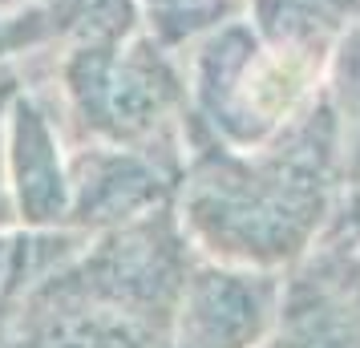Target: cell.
Returning a JSON list of instances; mask_svg holds the SVG:
<instances>
[{"label": "cell", "instance_id": "8992f818", "mask_svg": "<svg viewBox=\"0 0 360 348\" xmlns=\"http://www.w3.org/2000/svg\"><path fill=\"white\" fill-rule=\"evenodd\" d=\"M8 183L17 202V223L33 231L69 227V154L61 146L57 117L29 89L8 101Z\"/></svg>", "mask_w": 360, "mask_h": 348}, {"label": "cell", "instance_id": "277c9868", "mask_svg": "<svg viewBox=\"0 0 360 348\" xmlns=\"http://www.w3.org/2000/svg\"><path fill=\"white\" fill-rule=\"evenodd\" d=\"M283 276L195 259L174 308L170 348H263L276 332Z\"/></svg>", "mask_w": 360, "mask_h": 348}, {"label": "cell", "instance_id": "7a4b0ae2", "mask_svg": "<svg viewBox=\"0 0 360 348\" xmlns=\"http://www.w3.org/2000/svg\"><path fill=\"white\" fill-rule=\"evenodd\" d=\"M61 89L85 142L142 150L162 166H186V77L154 37L130 33L98 45H73L61 65Z\"/></svg>", "mask_w": 360, "mask_h": 348}, {"label": "cell", "instance_id": "9c48e42d", "mask_svg": "<svg viewBox=\"0 0 360 348\" xmlns=\"http://www.w3.org/2000/svg\"><path fill=\"white\" fill-rule=\"evenodd\" d=\"M336 219H340L344 231L360 243V186H352V191H348V199H344V207L336 211Z\"/></svg>", "mask_w": 360, "mask_h": 348}, {"label": "cell", "instance_id": "6da1fadb", "mask_svg": "<svg viewBox=\"0 0 360 348\" xmlns=\"http://www.w3.org/2000/svg\"><path fill=\"white\" fill-rule=\"evenodd\" d=\"M340 179H348L340 122L328 94H316L271 142L251 150L223 146L191 114L174 207L207 259L279 271L324 235Z\"/></svg>", "mask_w": 360, "mask_h": 348}, {"label": "cell", "instance_id": "5b68a950", "mask_svg": "<svg viewBox=\"0 0 360 348\" xmlns=\"http://www.w3.org/2000/svg\"><path fill=\"white\" fill-rule=\"evenodd\" d=\"M179 170L142 150L85 142L69 154V227L101 235L162 211L179 195Z\"/></svg>", "mask_w": 360, "mask_h": 348}, {"label": "cell", "instance_id": "3957f363", "mask_svg": "<svg viewBox=\"0 0 360 348\" xmlns=\"http://www.w3.org/2000/svg\"><path fill=\"white\" fill-rule=\"evenodd\" d=\"M336 53L267 37L255 20H227L198 41L191 98L198 126L223 146L271 142L316 94Z\"/></svg>", "mask_w": 360, "mask_h": 348}, {"label": "cell", "instance_id": "ba28073f", "mask_svg": "<svg viewBox=\"0 0 360 348\" xmlns=\"http://www.w3.org/2000/svg\"><path fill=\"white\" fill-rule=\"evenodd\" d=\"M20 85H13L4 73H0V231L17 223V202H13V183H8V134H4V122H8V101Z\"/></svg>", "mask_w": 360, "mask_h": 348}, {"label": "cell", "instance_id": "52a82bcc", "mask_svg": "<svg viewBox=\"0 0 360 348\" xmlns=\"http://www.w3.org/2000/svg\"><path fill=\"white\" fill-rule=\"evenodd\" d=\"M53 20V33L77 45H98L134 33V0H37Z\"/></svg>", "mask_w": 360, "mask_h": 348}]
</instances>
